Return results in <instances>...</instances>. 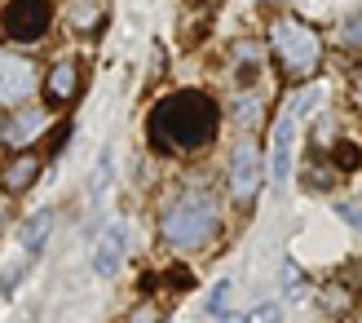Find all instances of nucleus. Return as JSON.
I'll return each mask as SVG.
<instances>
[{"label":"nucleus","mask_w":362,"mask_h":323,"mask_svg":"<svg viewBox=\"0 0 362 323\" xmlns=\"http://www.w3.org/2000/svg\"><path fill=\"white\" fill-rule=\"evenodd\" d=\"M76 84H80V67H76V62H58V67L45 76V94H49L53 102H71Z\"/></svg>","instance_id":"9d476101"},{"label":"nucleus","mask_w":362,"mask_h":323,"mask_svg":"<svg viewBox=\"0 0 362 323\" xmlns=\"http://www.w3.org/2000/svg\"><path fill=\"white\" fill-rule=\"evenodd\" d=\"M49 115L40 111V106H27V111H18L5 120V129H0V142H13V147H23V142H31L35 133H45Z\"/></svg>","instance_id":"1a4fd4ad"},{"label":"nucleus","mask_w":362,"mask_h":323,"mask_svg":"<svg viewBox=\"0 0 362 323\" xmlns=\"http://www.w3.org/2000/svg\"><path fill=\"white\" fill-rule=\"evenodd\" d=\"M35 173H40V159H35V155L27 151V155H18L13 164L5 169V177H0V182H5L9 191H27V186L35 182Z\"/></svg>","instance_id":"f8f14e48"},{"label":"nucleus","mask_w":362,"mask_h":323,"mask_svg":"<svg viewBox=\"0 0 362 323\" xmlns=\"http://www.w3.org/2000/svg\"><path fill=\"white\" fill-rule=\"evenodd\" d=\"M234 115H239L243 129H252V124L261 120V102H257V98H239V111H234Z\"/></svg>","instance_id":"4468645a"},{"label":"nucleus","mask_w":362,"mask_h":323,"mask_svg":"<svg viewBox=\"0 0 362 323\" xmlns=\"http://www.w3.org/2000/svg\"><path fill=\"white\" fill-rule=\"evenodd\" d=\"M129 323H164V314H159V306H137Z\"/></svg>","instance_id":"a211bd4d"},{"label":"nucleus","mask_w":362,"mask_h":323,"mask_svg":"<svg viewBox=\"0 0 362 323\" xmlns=\"http://www.w3.org/2000/svg\"><path fill=\"white\" fill-rule=\"evenodd\" d=\"M71 23H76V27H93L98 23V9L84 5V0H76V5H71Z\"/></svg>","instance_id":"2eb2a0df"},{"label":"nucleus","mask_w":362,"mask_h":323,"mask_svg":"<svg viewBox=\"0 0 362 323\" xmlns=\"http://www.w3.org/2000/svg\"><path fill=\"white\" fill-rule=\"evenodd\" d=\"M336 159H340V164H358V151H354V147H340Z\"/></svg>","instance_id":"5701e85b"},{"label":"nucleus","mask_w":362,"mask_h":323,"mask_svg":"<svg viewBox=\"0 0 362 323\" xmlns=\"http://www.w3.org/2000/svg\"><path fill=\"white\" fill-rule=\"evenodd\" d=\"M168 283H173V288H194V275H190V271H173Z\"/></svg>","instance_id":"412c9836"},{"label":"nucleus","mask_w":362,"mask_h":323,"mask_svg":"<svg viewBox=\"0 0 362 323\" xmlns=\"http://www.w3.org/2000/svg\"><path fill=\"white\" fill-rule=\"evenodd\" d=\"M247 323H283V306H274V301H269V306L252 310V319H247Z\"/></svg>","instance_id":"f3484780"},{"label":"nucleus","mask_w":362,"mask_h":323,"mask_svg":"<svg viewBox=\"0 0 362 323\" xmlns=\"http://www.w3.org/2000/svg\"><path fill=\"white\" fill-rule=\"evenodd\" d=\"M119 261H124V226L119 222H111L98 235V253H93V271L102 275V279H111L115 271H119Z\"/></svg>","instance_id":"6e6552de"},{"label":"nucleus","mask_w":362,"mask_h":323,"mask_svg":"<svg viewBox=\"0 0 362 323\" xmlns=\"http://www.w3.org/2000/svg\"><path fill=\"white\" fill-rule=\"evenodd\" d=\"M340 217L354 222V226H362V208H358V204H340Z\"/></svg>","instance_id":"4be33fe9"},{"label":"nucleus","mask_w":362,"mask_h":323,"mask_svg":"<svg viewBox=\"0 0 362 323\" xmlns=\"http://www.w3.org/2000/svg\"><path fill=\"white\" fill-rule=\"evenodd\" d=\"M216 230V204L208 195H181L164 212V239L173 248H199Z\"/></svg>","instance_id":"f03ea898"},{"label":"nucleus","mask_w":362,"mask_h":323,"mask_svg":"<svg viewBox=\"0 0 362 323\" xmlns=\"http://www.w3.org/2000/svg\"><path fill=\"white\" fill-rule=\"evenodd\" d=\"M35 84H40V76H35V62L18 58V53L0 49V102H23L35 94Z\"/></svg>","instance_id":"39448f33"},{"label":"nucleus","mask_w":362,"mask_h":323,"mask_svg":"<svg viewBox=\"0 0 362 323\" xmlns=\"http://www.w3.org/2000/svg\"><path fill=\"white\" fill-rule=\"evenodd\" d=\"M106 177H111V151H102L98 169H93V195H102V191H106Z\"/></svg>","instance_id":"dca6fc26"},{"label":"nucleus","mask_w":362,"mask_h":323,"mask_svg":"<svg viewBox=\"0 0 362 323\" xmlns=\"http://www.w3.org/2000/svg\"><path fill=\"white\" fill-rule=\"evenodd\" d=\"M0 31L18 45H31L49 31V0H9L0 9Z\"/></svg>","instance_id":"20e7f679"},{"label":"nucleus","mask_w":362,"mask_h":323,"mask_svg":"<svg viewBox=\"0 0 362 323\" xmlns=\"http://www.w3.org/2000/svg\"><path fill=\"white\" fill-rule=\"evenodd\" d=\"M345 35H349L354 45H362V9H358V13L349 18V23H345Z\"/></svg>","instance_id":"aec40b11"},{"label":"nucleus","mask_w":362,"mask_h":323,"mask_svg":"<svg viewBox=\"0 0 362 323\" xmlns=\"http://www.w3.org/2000/svg\"><path fill=\"white\" fill-rule=\"evenodd\" d=\"M274 49H279V58L292 76H310L318 67V53H322L318 35L305 23H296V18H279L274 23Z\"/></svg>","instance_id":"7ed1b4c3"},{"label":"nucleus","mask_w":362,"mask_h":323,"mask_svg":"<svg viewBox=\"0 0 362 323\" xmlns=\"http://www.w3.org/2000/svg\"><path fill=\"white\" fill-rule=\"evenodd\" d=\"M292 151H296V120L283 111L274 124V164H269V182L274 186H283L292 177Z\"/></svg>","instance_id":"0eeeda50"},{"label":"nucleus","mask_w":362,"mask_h":323,"mask_svg":"<svg viewBox=\"0 0 362 323\" xmlns=\"http://www.w3.org/2000/svg\"><path fill=\"white\" fill-rule=\"evenodd\" d=\"M318 98H327V84H310V89H300V94L292 98V106H287V115H292V120L310 115L314 106H318Z\"/></svg>","instance_id":"ddd939ff"},{"label":"nucleus","mask_w":362,"mask_h":323,"mask_svg":"<svg viewBox=\"0 0 362 323\" xmlns=\"http://www.w3.org/2000/svg\"><path fill=\"white\" fill-rule=\"evenodd\" d=\"M257 186H261V155L252 142H239L230 151V191H234V200H252Z\"/></svg>","instance_id":"423d86ee"},{"label":"nucleus","mask_w":362,"mask_h":323,"mask_svg":"<svg viewBox=\"0 0 362 323\" xmlns=\"http://www.w3.org/2000/svg\"><path fill=\"white\" fill-rule=\"evenodd\" d=\"M226 306H230V283H221V288L212 293V310H216V314H226Z\"/></svg>","instance_id":"6ab92c4d"},{"label":"nucleus","mask_w":362,"mask_h":323,"mask_svg":"<svg viewBox=\"0 0 362 323\" xmlns=\"http://www.w3.org/2000/svg\"><path fill=\"white\" fill-rule=\"evenodd\" d=\"M49 230H53V212H49V208H45V212H31V217L18 226V244H23L27 253H40L45 239H49Z\"/></svg>","instance_id":"9b49d317"},{"label":"nucleus","mask_w":362,"mask_h":323,"mask_svg":"<svg viewBox=\"0 0 362 323\" xmlns=\"http://www.w3.org/2000/svg\"><path fill=\"white\" fill-rule=\"evenodd\" d=\"M216 124H221V106L208 94H199V89H181V94H168L164 102H155L146 133L159 151L190 155L216 137Z\"/></svg>","instance_id":"f257e3e1"}]
</instances>
